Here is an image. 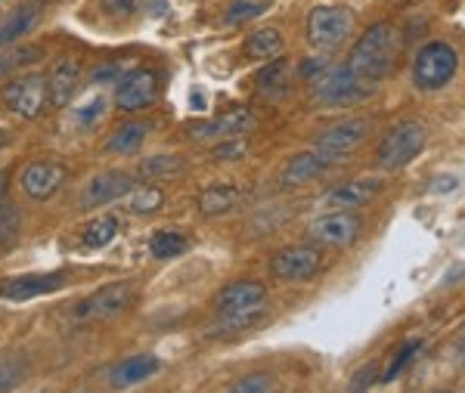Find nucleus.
Returning <instances> with one entry per match:
<instances>
[{
  "label": "nucleus",
  "instance_id": "f257e3e1",
  "mask_svg": "<svg viewBox=\"0 0 465 393\" xmlns=\"http://www.w3.org/2000/svg\"><path fill=\"white\" fill-rule=\"evenodd\" d=\"M401 47H403V37L397 32V25H391V22H376V25L366 28V32L360 34V41L354 44L348 69L354 72L360 81L376 87L385 78H391L397 56H401Z\"/></svg>",
  "mask_w": 465,
  "mask_h": 393
},
{
  "label": "nucleus",
  "instance_id": "f03ea898",
  "mask_svg": "<svg viewBox=\"0 0 465 393\" xmlns=\"http://www.w3.org/2000/svg\"><path fill=\"white\" fill-rule=\"evenodd\" d=\"M354 10L341 4H320L307 13L304 19V34H307V44L313 50H335L341 47L344 41L354 32Z\"/></svg>",
  "mask_w": 465,
  "mask_h": 393
},
{
  "label": "nucleus",
  "instance_id": "7ed1b4c3",
  "mask_svg": "<svg viewBox=\"0 0 465 393\" xmlns=\"http://www.w3.org/2000/svg\"><path fill=\"white\" fill-rule=\"evenodd\" d=\"M460 69V56L447 41H429L412 59V84L425 93L444 90Z\"/></svg>",
  "mask_w": 465,
  "mask_h": 393
},
{
  "label": "nucleus",
  "instance_id": "20e7f679",
  "mask_svg": "<svg viewBox=\"0 0 465 393\" xmlns=\"http://www.w3.org/2000/svg\"><path fill=\"white\" fill-rule=\"evenodd\" d=\"M425 140H429V133H425L422 121H401V124H394L379 142V168L388 173L407 168L412 158L425 149Z\"/></svg>",
  "mask_w": 465,
  "mask_h": 393
},
{
  "label": "nucleus",
  "instance_id": "39448f33",
  "mask_svg": "<svg viewBox=\"0 0 465 393\" xmlns=\"http://www.w3.org/2000/svg\"><path fill=\"white\" fill-rule=\"evenodd\" d=\"M372 90L376 87L360 81L348 65H344V69H326L313 81V103L329 105V109H335V105H354V103H363Z\"/></svg>",
  "mask_w": 465,
  "mask_h": 393
},
{
  "label": "nucleus",
  "instance_id": "423d86ee",
  "mask_svg": "<svg viewBox=\"0 0 465 393\" xmlns=\"http://www.w3.org/2000/svg\"><path fill=\"white\" fill-rule=\"evenodd\" d=\"M322 267V254L317 245H289L282 251L273 254L270 260V273H273L280 282H311L313 276L320 273Z\"/></svg>",
  "mask_w": 465,
  "mask_h": 393
},
{
  "label": "nucleus",
  "instance_id": "0eeeda50",
  "mask_svg": "<svg viewBox=\"0 0 465 393\" xmlns=\"http://www.w3.org/2000/svg\"><path fill=\"white\" fill-rule=\"evenodd\" d=\"M360 226H363V221L354 211H326V214L313 217L311 226H307V236L322 248H348L357 241Z\"/></svg>",
  "mask_w": 465,
  "mask_h": 393
},
{
  "label": "nucleus",
  "instance_id": "6e6552de",
  "mask_svg": "<svg viewBox=\"0 0 465 393\" xmlns=\"http://www.w3.org/2000/svg\"><path fill=\"white\" fill-rule=\"evenodd\" d=\"M4 103L16 112L19 118H37L50 103V84L44 74H22L4 87Z\"/></svg>",
  "mask_w": 465,
  "mask_h": 393
},
{
  "label": "nucleus",
  "instance_id": "1a4fd4ad",
  "mask_svg": "<svg viewBox=\"0 0 465 393\" xmlns=\"http://www.w3.org/2000/svg\"><path fill=\"white\" fill-rule=\"evenodd\" d=\"M134 304V282H109L103 289H96L84 304L74 307V316L78 319H112V316L124 313L127 307Z\"/></svg>",
  "mask_w": 465,
  "mask_h": 393
},
{
  "label": "nucleus",
  "instance_id": "9d476101",
  "mask_svg": "<svg viewBox=\"0 0 465 393\" xmlns=\"http://www.w3.org/2000/svg\"><path fill=\"white\" fill-rule=\"evenodd\" d=\"M159 96V74L149 69H134L127 72L115 87V103L122 112H140L146 105L155 103Z\"/></svg>",
  "mask_w": 465,
  "mask_h": 393
},
{
  "label": "nucleus",
  "instance_id": "9b49d317",
  "mask_svg": "<svg viewBox=\"0 0 465 393\" xmlns=\"http://www.w3.org/2000/svg\"><path fill=\"white\" fill-rule=\"evenodd\" d=\"M385 189L381 177H357V180H344V183L332 186L322 195V205L329 211H354L366 201H372L376 195Z\"/></svg>",
  "mask_w": 465,
  "mask_h": 393
},
{
  "label": "nucleus",
  "instance_id": "f8f14e48",
  "mask_svg": "<svg viewBox=\"0 0 465 393\" xmlns=\"http://www.w3.org/2000/svg\"><path fill=\"white\" fill-rule=\"evenodd\" d=\"M217 316L230 313H252V309H267V289L261 282L242 279V282H232L227 289L217 291Z\"/></svg>",
  "mask_w": 465,
  "mask_h": 393
},
{
  "label": "nucleus",
  "instance_id": "ddd939ff",
  "mask_svg": "<svg viewBox=\"0 0 465 393\" xmlns=\"http://www.w3.org/2000/svg\"><path fill=\"white\" fill-rule=\"evenodd\" d=\"M131 189H134V177H131V173H124V171H103V173H96V177L84 186V192H81V208L90 211V208L112 205V201L124 199Z\"/></svg>",
  "mask_w": 465,
  "mask_h": 393
},
{
  "label": "nucleus",
  "instance_id": "4468645a",
  "mask_svg": "<svg viewBox=\"0 0 465 393\" xmlns=\"http://www.w3.org/2000/svg\"><path fill=\"white\" fill-rule=\"evenodd\" d=\"M65 282H69V279L63 273H25V276L0 282V298L22 304V300H35V298H44V294L65 289Z\"/></svg>",
  "mask_w": 465,
  "mask_h": 393
},
{
  "label": "nucleus",
  "instance_id": "2eb2a0df",
  "mask_svg": "<svg viewBox=\"0 0 465 393\" xmlns=\"http://www.w3.org/2000/svg\"><path fill=\"white\" fill-rule=\"evenodd\" d=\"M372 124L366 118H348V121H339V124L326 127V131L317 137V149L322 152H332V155H351L354 149L370 137Z\"/></svg>",
  "mask_w": 465,
  "mask_h": 393
},
{
  "label": "nucleus",
  "instance_id": "dca6fc26",
  "mask_svg": "<svg viewBox=\"0 0 465 393\" xmlns=\"http://www.w3.org/2000/svg\"><path fill=\"white\" fill-rule=\"evenodd\" d=\"M341 162V155H332V152H322V149H307V152H298L292 155V162L286 164V171H282V183L286 186H304L311 183V180L322 177L329 168H335V164Z\"/></svg>",
  "mask_w": 465,
  "mask_h": 393
},
{
  "label": "nucleus",
  "instance_id": "f3484780",
  "mask_svg": "<svg viewBox=\"0 0 465 393\" xmlns=\"http://www.w3.org/2000/svg\"><path fill=\"white\" fill-rule=\"evenodd\" d=\"M252 127H254V112L249 105H239V109L223 112V115L214 121H199L190 133L196 140H227V137H242Z\"/></svg>",
  "mask_w": 465,
  "mask_h": 393
},
{
  "label": "nucleus",
  "instance_id": "a211bd4d",
  "mask_svg": "<svg viewBox=\"0 0 465 393\" xmlns=\"http://www.w3.org/2000/svg\"><path fill=\"white\" fill-rule=\"evenodd\" d=\"M63 180H65V168L59 162H32L22 171V189L37 201L50 199L63 186Z\"/></svg>",
  "mask_w": 465,
  "mask_h": 393
},
{
  "label": "nucleus",
  "instance_id": "6ab92c4d",
  "mask_svg": "<svg viewBox=\"0 0 465 393\" xmlns=\"http://www.w3.org/2000/svg\"><path fill=\"white\" fill-rule=\"evenodd\" d=\"M159 372H162L159 357H153V353H137V357H127L112 368L109 384L115 390H124V388H134V384H140V381H149V378L159 375Z\"/></svg>",
  "mask_w": 465,
  "mask_h": 393
},
{
  "label": "nucleus",
  "instance_id": "aec40b11",
  "mask_svg": "<svg viewBox=\"0 0 465 393\" xmlns=\"http://www.w3.org/2000/svg\"><path fill=\"white\" fill-rule=\"evenodd\" d=\"M41 13H44L41 0H28V4L16 6L13 13H6V16L0 19V50L13 47L22 34L32 32L37 25V19H41Z\"/></svg>",
  "mask_w": 465,
  "mask_h": 393
},
{
  "label": "nucleus",
  "instance_id": "412c9836",
  "mask_svg": "<svg viewBox=\"0 0 465 393\" xmlns=\"http://www.w3.org/2000/svg\"><path fill=\"white\" fill-rule=\"evenodd\" d=\"M106 93H103L100 87L96 90H87L81 100H72L69 105V118H65V124L74 127V131H87V127H94L96 121L106 115Z\"/></svg>",
  "mask_w": 465,
  "mask_h": 393
},
{
  "label": "nucleus",
  "instance_id": "4be33fe9",
  "mask_svg": "<svg viewBox=\"0 0 465 393\" xmlns=\"http://www.w3.org/2000/svg\"><path fill=\"white\" fill-rule=\"evenodd\" d=\"M254 87H258V93H264L267 100L280 103L289 96V87H292V65L286 59H270L264 69L258 72V81H254Z\"/></svg>",
  "mask_w": 465,
  "mask_h": 393
},
{
  "label": "nucleus",
  "instance_id": "5701e85b",
  "mask_svg": "<svg viewBox=\"0 0 465 393\" xmlns=\"http://www.w3.org/2000/svg\"><path fill=\"white\" fill-rule=\"evenodd\" d=\"M81 81V59H63L54 72H50L47 84H50V105H69L74 96V87Z\"/></svg>",
  "mask_w": 465,
  "mask_h": 393
},
{
  "label": "nucleus",
  "instance_id": "b1692460",
  "mask_svg": "<svg viewBox=\"0 0 465 393\" xmlns=\"http://www.w3.org/2000/svg\"><path fill=\"white\" fill-rule=\"evenodd\" d=\"M242 201V189H239L236 183H214L208 189H202L199 195V211L205 217H221L227 214V211H232Z\"/></svg>",
  "mask_w": 465,
  "mask_h": 393
},
{
  "label": "nucleus",
  "instance_id": "393cba45",
  "mask_svg": "<svg viewBox=\"0 0 465 393\" xmlns=\"http://www.w3.org/2000/svg\"><path fill=\"white\" fill-rule=\"evenodd\" d=\"M146 137H149V124H146V121H127V124H122V127H118V131L106 140V152L134 155L137 149H143Z\"/></svg>",
  "mask_w": 465,
  "mask_h": 393
},
{
  "label": "nucleus",
  "instance_id": "a878e982",
  "mask_svg": "<svg viewBox=\"0 0 465 393\" xmlns=\"http://www.w3.org/2000/svg\"><path fill=\"white\" fill-rule=\"evenodd\" d=\"M245 53L252 59H280L282 56V34L276 28H258L254 34H249L245 41Z\"/></svg>",
  "mask_w": 465,
  "mask_h": 393
},
{
  "label": "nucleus",
  "instance_id": "bb28decb",
  "mask_svg": "<svg viewBox=\"0 0 465 393\" xmlns=\"http://www.w3.org/2000/svg\"><path fill=\"white\" fill-rule=\"evenodd\" d=\"M267 316V309H252V313H230V316H217L214 329L208 331L212 338H227V335H239V331L254 329L261 319Z\"/></svg>",
  "mask_w": 465,
  "mask_h": 393
},
{
  "label": "nucleus",
  "instance_id": "cd10ccee",
  "mask_svg": "<svg viewBox=\"0 0 465 393\" xmlns=\"http://www.w3.org/2000/svg\"><path fill=\"white\" fill-rule=\"evenodd\" d=\"M186 248H190V239L174 230L155 232L153 241H149V251H153V257H159V260H174V257L183 254Z\"/></svg>",
  "mask_w": 465,
  "mask_h": 393
},
{
  "label": "nucleus",
  "instance_id": "c85d7f7f",
  "mask_svg": "<svg viewBox=\"0 0 465 393\" xmlns=\"http://www.w3.org/2000/svg\"><path fill=\"white\" fill-rule=\"evenodd\" d=\"M127 199V211H134V214H153V211H159L164 205V195L159 186H134L131 192L124 195Z\"/></svg>",
  "mask_w": 465,
  "mask_h": 393
},
{
  "label": "nucleus",
  "instance_id": "c756f323",
  "mask_svg": "<svg viewBox=\"0 0 465 393\" xmlns=\"http://www.w3.org/2000/svg\"><path fill=\"white\" fill-rule=\"evenodd\" d=\"M115 236H118L115 217H94V221L87 223V230L81 232V245L84 248H106Z\"/></svg>",
  "mask_w": 465,
  "mask_h": 393
},
{
  "label": "nucleus",
  "instance_id": "7c9ffc66",
  "mask_svg": "<svg viewBox=\"0 0 465 393\" xmlns=\"http://www.w3.org/2000/svg\"><path fill=\"white\" fill-rule=\"evenodd\" d=\"M37 59H44L41 47H13V50H0V78L6 74L25 69V65H35Z\"/></svg>",
  "mask_w": 465,
  "mask_h": 393
},
{
  "label": "nucleus",
  "instance_id": "2f4dec72",
  "mask_svg": "<svg viewBox=\"0 0 465 393\" xmlns=\"http://www.w3.org/2000/svg\"><path fill=\"white\" fill-rule=\"evenodd\" d=\"M270 4H273V0H232V4L227 6V16H223V22H227V25H245V22L264 16V13L270 10Z\"/></svg>",
  "mask_w": 465,
  "mask_h": 393
},
{
  "label": "nucleus",
  "instance_id": "473e14b6",
  "mask_svg": "<svg viewBox=\"0 0 465 393\" xmlns=\"http://www.w3.org/2000/svg\"><path fill=\"white\" fill-rule=\"evenodd\" d=\"M25 372H28V359L22 353L0 357V393H10L13 388H19Z\"/></svg>",
  "mask_w": 465,
  "mask_h": 393
},
{
  "label": "nucleus",
  "instance_id": "72a5a7b5",
  "mask_svg": "<svg viewBox=\"0 0 465 393\" xmlns=\"http://www.w3.org/2000/svg\"><path fill=\"white\" fill-rule=\"evenodd\" d=\"M180 171H183V158L177 155H155L140 162V173L143 177H177Z\"/></svg>",
  "mask_w": 465,
  "mask_h": 393
},
{
  "label": "nucleus",
  "instance_id": "f704fd0d",
  "mask_svg": "<svg viewBox=\"0 0 465 393\" xmlns=\"http://www.w3.org/2000/svg\"><path fill=\"white\" fill-rule=\"evenodd\" d=\"M273 390V375L270 372H249L242 375L227 393H270Z\"/></svg>",
  "mask_w": 465,
  "mask_h": 393
},
{
  "label": "nucleus",
  "instance_id": "c9c22d12",
  "mask_svg": "<svg viewBox=\"0 0 465 393\" xmlns=\"http://www.w3.org/2000/svg\"><path fill=\"white\" fill-rule=\"evenodd\" d=\"M419 347H422V341H407V344H403L401 350L394 353V359L388 362V368H385V375H381V381H394V378L401 375L403 368H407L410 362H412V357L419 353Z\"/></svg>",
  "mask_w": 465,
  "mask_h": 393
},
{
  "label": "nucleus",
  "instance_id": "e433bc0d",
  "mask_svg": "<svg viewBox=\"0 0 465 393\" xmlns=\"http://www.w3.org/2000/svg\"><path fill=\"white\" fill-rule=\"evenodd\" d=\"M245 140L242 137H227V140H217L214 146V158H221V162H236V158L245 155Z\"/></svg>",
  "mask_w": 465,
  "mask_h": 393
},
{
  "label": "nucleus",
  "instance_id": "4c0bfd02",
  "mask_svg": "<svg viewBox=\"0 0 465 393\" xmlns=\"http://www.w3.org/2000/svg\"><path fill=\"white\" fill-rule=\"evenodd\" d=\"M103 10L112 19H131L140 10V0H103Z\"/></svg>",
  "mask_w": 465,
  "mask_h": 393
},
{
  "label": "nucleus",
  "instance_id": "58836bf2",
  "mask_svg": "<svg viewBox=\"0 0 465 393\" xmlns=\"http://www.w3.org/2000/svg\"><path fill=\"white\" fill-rule=\"evenodd\" d=\"M372 381H376V366H372V362H366L363 368H357V375H354V381H351L348 393H366Z\"/></svg>",
  "mask_w": 465,
  "mask_h": 393
},
{
  "label": "nucleus",
  "instance_id": "ea45409f",
  "mask_svg": "<svg viewBox=\"0 0 465 393\" xmlns=\"http://www.w3.org/2000/svg\"><path fill=\"white\" fill-rule=\"evenodd\" d=\"M322 72H326V63H322V59H304V63L298 65V74H302L304 81H317Z\"/></svg>",
  "mask_w": 465,
  "mask_h": 393
},
{
  "label": "nucleus",
  "instance_id": "a19ab883",
  "mask_svg": "<svg viewBox=\"0 0 465 393\" xmlns=\"http://www.w3.org/2000/svg\"><path fill=\"white\" fill-rule=\"evenodd\" d=\"M431 189H434V192H447V189H456V180L453 177H450V180H434Z\"/></svg>",
  "mask_w": 465,
  "mask_h": 393
},
{
  "label": "nucleus",
  "instance_id": "79ce46f5",
  "mask_svg": "<svg viewBox=\"0 0 465 393\" xmlns=\"http://www.w3.org/2000/svg\"><path fill=\"white\" fill-rule=\"evenodd\" d=\"M4 199H6V173H0V214H4Z\"/></svg>",
  "mask_w": 465,
  "mask_h": 393
},
{
  "label": "nucleus",
  "instance_id": "37998d69",
  "mask_svg": "<svg viewBox=\"0 0 465 393\" xmlns=\"http://www.w3.org/2000/svg\"><path fill=\"white\" fill-rule=\"evenodd\" d=\"M6 142H10V133H6V131H4V127H0V149H4V146H6Z\"/></svg>",
  "mask_w": 465,
  "mask_h": 393
},
{
  "label": "nucleus",
  "instance_id": "c03bdc74",
  "mask_svg": "<svg viewBox=\"0 0 465 393\" xmlns=\"http://www.w3.org/2000/svg\"><path fill=\"white\" fill-rule=\"evenodd\" d=\"M440 393H450V390H440Z\"/></svg>",
  "mask_w": 465,
  "mask_h": 393
}]
</instances>
